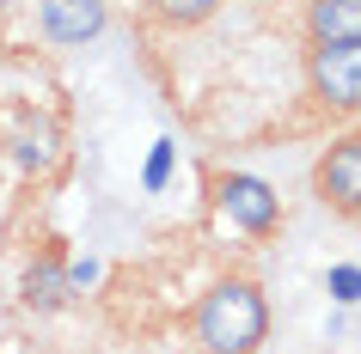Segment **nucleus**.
Returning <instances> with one entry per match:
<instances>
[{
    "instance_id": "nucleus-6",
    "label": "nucleus",
    "mask_w": 361,
    "mask_h": 354,
    "mask_svg": "<svg viewBox=\"0 0 361 354\" xmlns=\"http://www.w3.org/2000/svg\"><path fill=\"white\" fill-rule=\"evenodd\" d=\"M6 153H13V165H19L25 177L56 171V159H61V122H56V116H37V110L13 116V129H6Z\"/></svg>"
},
{
    "instance_id": "nucleus-9",
    "label": "nucleus",
    "mask_w": 361,
    "mask_h": 354,
    "mask_svg": "<svg viewBox=\"0 0 361 354\" xmlns=\"http://www.w3.org/2000/svg\"><path fill=\"white\" fill-rule=\"evenodd\" d=\"M227 0H147V19L166 31H202Z\"/></svg>"
},
{
    "instance_id": "nucleus-3",
    "label": "nucleus",
    "mask_w": 361,
    "mask_h": 354,
    "mask_svg": "<svg viewBox=\"0 0 361 354\" xmlns=\"http://www.w3.org/2000/svg\"><path fill=\"white\" fill-rule=\"evenodd\" d=\"M312 196L343 220H361V129L337 134L312 165Z\"/></svg>"
},
{
    "instance_id": "nucleus-4",
    "label": "nucleus",
    "mask_w": 361,
    "mask_h": 354,
    "mask_svg": "<svg viewBox=\"0 0 361 354\" xmlns=\"http://www.w3.org/2000/svg\"><path fill=\"white\" fill-rule=\"evenodd\" d=\"M214 208H221L239 232H251V239H269V232L282 226V196H276L264 177H251V171H221V177H214Z\"/></svg>"
},
{
    "instance_id": "nucleus-2",
    "label": "nucleus",
    "mask_w": 361,
    "mask_h": 354,
    "mask_svg": "<svg viewBox=\"0 0 361 354\" xmlns=\"http://www.w3.org/2000/svg\"><path fill=\"white\" fill-rule=\"evenodd\" d=\"M306 92L319 110L361 116V43L343 49H306Z\"/></svg>"
},
{
    "instance_id": "nucleus-7",
    "label": "nucleus",
    "mask_w": 361,
    "mask_h": 354,
    "mask_svg": "<svg viewBox=\"0 0 361 354\" xmlns=\"http://www.w3.org/2000/svg\"><path fill=\"white\" fill-rule=\"evenodd\" d=\"M19 299H25V312H43V317H56V312H68V305H74V275H68V263H61L56 244L25 263Z\"/></svg>"
},
{
    "instance_id": "nucleus-5",
    "label": "nucleus",
    "mask_w": 361,
    "mask_h": 354,
    "mask_svg": "<svg viewBox=\"0 0 361 354\" xmlns=\"http://www.w3.org/2000/svg\"><path fill=\"white\" fill-rule=\"evenodd\" d=\"M104 25H111L104 0H37V31L56 49H80V43L104 37Z\"/></svg>"
},
{
    "instance_id": "nucleus-8",
    "label": "nucleus",
    "mask_w": 361,
    "mask_h": 354,
    "mask_svg": "<svg viewBox=\"0 0 361 354\" xmlns=\"http://www.w3.org/2000/svg\"><path fill=\"white\" fill-rule=\"evenodd\" d=\"M306 49H343L361 43V0H306Z\"/></svg>"
},
{
    "instance_id": "nucleus-1",
    "label": "nucleus",
    "mask_w": 361,
    "mask_h": 354,
    "mask_svg": "<svg viewBox=\"0 0 361 354\" xmlns=\"http://www.w3.org/2000/svg\"><path fill=\"white\" fill-rule=\"evenodd\" d=\"M196 354H264L269 342V299L251 275H221L190 312Z\"/></svg>"
}]
</instances>
